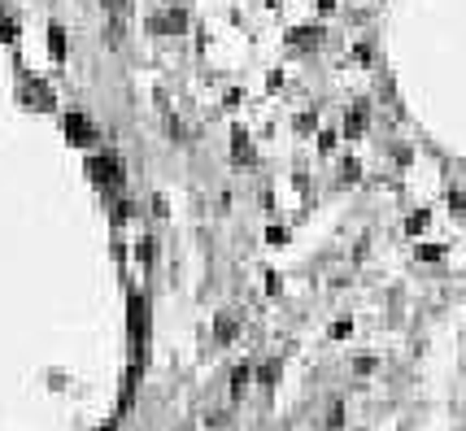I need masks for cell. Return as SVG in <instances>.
I'll use <instances>...</instances> for the list:
<instances>
[{"label": "cell", "mask_w": 466, "mask_h": 431, "mask_svg": "<svg viewBox=\"0 0 466 431\" xmlns=\"http://www.w3.org/2000/svg\"><path fill=\"white\" fill-rule=\"evenodd\" d=\"M88 174L96 179V184L114 188V184H118V161L109 157V153H101V157H92V161H88Z\"/></svg>", "instance_id": "obj_1"}, {"label": "cell", "mask_w": 466, "mask_h": 431, "mask_svg": "<svg viewBox=\"0 0 466 431\" xmlns=\"http://www.w3.org/2000/svg\"><path fill=\"white\" fill-rule=\"evenodd\" d=\"M66 136H70L74 144H92V140H96V131L83 122V113H70V118H66Z\"/></svg>", "instance_id": "obj_2"}, {"label": "cell", "mask_w": 466, "mask_h": 431, "mask_svg": "<svg viewBox=\"0 0 466 431\" xmlns=\"http://www.w3.org/2000/svg\"><path fill=\"white\" fill-rule=\"evenodd\" d=\"M48 44H53V57H57V61L66 57V35H61V26H53V31H48Z\"/></svg>", "instance_id": "obj_3"}]
</instances>
